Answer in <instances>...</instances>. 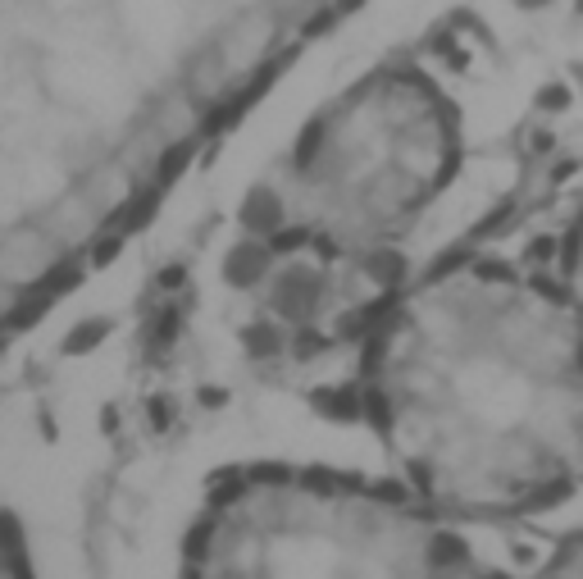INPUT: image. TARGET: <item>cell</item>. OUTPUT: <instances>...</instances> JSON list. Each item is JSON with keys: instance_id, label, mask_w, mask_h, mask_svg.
Instances as JSON below:
<instances>
[{"instance_id": "6", "label": "cell", "mask_w": 583, "mask_h": 579, "mask_svg": "<svg viewBox=\"0 0 583 579\" xmlns=\"http://www.w3.org/2000/svg\"><path fill=\"white\" fill-rule=\"evenodd\" d=\"M543 579H583V538L552 561V570H543Z\"/></svg>"}, {"instance_id": "1", "label": "cell", "mask_w": 583, "mask_h": 579, "mask_svg": "<svg viewBox=\"0 0 583 579\" xmlns=\"http://www.w3.org/2000/svg\"><path fill=\"white\" fill-rule=\"evenodd\" d=\"M369 0H0L10 297L46 292Z\"/></svg>"}, {"instance_id": "3", "label": "cell", "mask_w": 583, "mask_h": 579, "mask_svg": "<svg viewBox=\"0 0 583 579\" xmlns=\"http://www.w3.org/2000/svg\"><path fill=\"white\" fill-rule=\"evenodd\" d=\"M465 156V110L433 64L392 55L301 128L260 197V247L301 251L374 283Z\"/></svg>"}, {"instance_id": "2", "label": "cell", "mask_w": 583, "mask_h": 579, "mask_svg": "<svg viewBox=\"0 0 583 579\" xmlns=\"http://www.w3.org/2000/svg\"><path fill=\"white\" fill-rule=\"evenodd\" d=\"M360 388L433 511L520 516L583 470V315L552 269L465 260L388 297Z\"/></svg>"}, {"instance_id": "4", "label": "cell", "mask_w": 583, "mask_h": 579, "mask_svg": "<svg viewBox=\"0 0 583 579\" xmlns=\"http://www.w3.org/2000/svg\"><path fill=\"white\" fill-rule=\"evenodd\" d=\"M201 579H479L442 525L342 488H251L201 543Z\"/></svg>"}, {"instance_id": "5", "label": "cell", "mask_w": 583, "mask_h": 579, "mask_svg": "<svg viewBox=\"0 0 583 579\" xmlns=\"http://www.w3.org/2000/svg\"><path fill=\"white\" fill-rule=\"evenodd\" d=\"M552 274L561 279V288L570 292V301L579 306V315H583V206H579V215L570 219V228H565L561 256H556Z\"/></svg>"}]
</instances>
